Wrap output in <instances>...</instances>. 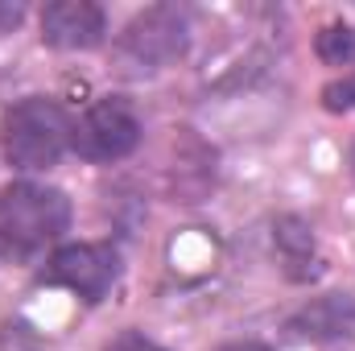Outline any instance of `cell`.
<instances>
[{
	"mask_svg": "<svg viewBox=\"0 0 355 351\" xmlns=\"http://www.w3.org/2000/svg\"><path fill=\"white\" fill-rule=\"evenodd\" d=\"M71 228V198L58 186L12 182L0 190V252L12 261H33L58 244Z\"/></svg>",
	"mask_w": 355,
	"mask_h": 351,
	"instance_id": "obj_1",
	"label": "cell"
},
{
	"mask_svg": "<svg viewBox=\"0 0 355 351\" xmlns=\"http://www.w3.org/2000/svg\"><path fill=\"white\" fill-rule=\"evenodd\" d=\"M71 112L50 99V95H29L17 99L4 116H0V149L4 162L21 174H37L62 162V153L71 149Z\"/></svg>",
	"mask_w": 355,
	"mask_h": 351,
	"instance_id": "obj_2",
	"label": "cell"
},
{
	"mask_svg": "<svg viewBox=\"0 0 355 351\" xmlns=\"http://www.w3.org/2000/svg\"><path fill=\"white\" fill-rule=\"evenodd\" d=\"M190 46V12L178 4H153L137 12L120 37H116V58L128 75H157L174 67Z\"/></svg>",
	"mask_w": 355,
	"mask_h": 351,
	"instance_id": "obj_3",
	"label": "cell"
},
{
	"mask_svg": "<svg viewBox=\"0 0 355 351\" xmlns=\"http://www.w3.org/2000/svg\"><path fill=\"white\" fill-rule=\"evenodd\" d=\"M141 116L137 108L124 99V95H103L95 99L87 112L75 120L71 128V149L95 162V166H107V162H124L137 145H141Z\"/></svg>",
	"mask_w": 355,
	"mask_h": 351,
	"instance_id": "obj_4",
	"label": "cell"
},
{
	"mask_svg": "<svg viewBox=\"0 0 355 351\" xmlns=\"http://www.w3.org/2000/svg\"><path fill=\"white\" fill-rule=\"evenodd\" d=\"M42 281L46 285H58V289H71L87 306H95L120 281V252L112 244H62L46 261Z\"/></svg>",
	"mask_w": 355,
	"mask_h": 351,
	"instance_id": "obj_5",
	"label": "cell"
},
{
	"mask_svg": "<svg viewBox=\"0 0 355 351\" xmlns=\"http://www.w3.org/2000/svg\"><path fill=\"white\" fill-rule=\"evenodd\" d=\"M42 42L54 50H95L107 37V17L91 0H54L37 17Z\"/></svg>",
	"mask_w": 355,
	"mask_h": 351,
	"instance_id": "obj_6",
	"label": "cell"
},
{
	"mask_svg": "<svg viewBox=\"0 0 355 351\" xmlns=\"http://www.w3.org/2000/svg\"><path fill=\"white\" fill-rule=\"evenodd\" d=\"M285 331L293 339H310V343H335L355 335V293H322L310 298L302 310H293L285 318Z\"/></svg>",
	"mask_w": 355,
	"mask_h": 351,
	"instance_id": "obj_7",
	"label": "cell"
},
{
	"mask_svg": "<svg viewBox=\"0 0 355 351\" xmlns=\"http://www.w3.org/2000/svg\"><path fill=\"white\" fill-rule=\"evenodd\" d=\"M272 248L289 281H310L318 273V248H314V228L302 215H281L272 223Z\"/></svg>",
	"mask_w": 355,
	"mask_h": 351,
	"instance_id": "obj_8",
	"label": "cell"
},
{
	"mask_svg": "<svg viewBox=\"0 0 355 351\" xmlns=\"http://www.w3.org/2000/svg\"><path fill=\"white\" fill-rule=\"evenodd\" d=\"M314 54L327 67H355V29L347 21H331L314 37Z\"/></svg>",
	"mask_w": 355,
	"mask_h": 351,
	"instance_id": "obj_9",
	"label": "cell"
},
{
	"mask_svg": "<svg viewBox=\"0 0 355 351\" xmlns=\"http://www.w3.org/2000/svg\"><path fill=\"white\" fill-rule=\"evenodd\" d=\"M322 108L335 112V116H339V112H343V116L355 112V71H347L343 79H335V83L322 87Z\"/></svg>",
	"mask_w": 355,
	"mask_h": 351,
	"instance_id": "obj_10",
	"label": "cell"
},
{
	"mask_svg": "<svg viewBox=\"0 0 355 351\" xmlns=\"http://www.w3.org/2000/svg\"><path fill=\"white\" fill-rule=\"evenodd\" d=\"M0 351H42V339L33 335L25 318H12L0 327Z\"/></svg>",
	"mask_w": 355,
	"mask_h": 351,
	"instance_id": "obj_11",
	"label": "cell"
},
{
	"mask_svg": "<svg viewBox=\"0 0 355 351\" xmlns=\"http://www.w3.org/2000/svg\"><path fill=\"white\" fill-rule=\"evenodd\" d=\"M103 351H166V348H162V343H153V339H149V335H141V331H120V335H116Z\"/></svg>",
	"mask_w": 355,
	"mask_h": 351,
	"instance_id": "obj_12",
	"label": "cell"
},
{
	"mask_svg": "<svg viewBox=\"0 0 355 351\" xmlns=\"http://www.w3.org/2000/svg\"><path fill=\"white\" fill-rule=\"evenodd\" d=\"M21 21H25V4L21 0H0V33L17 29Z\"/></svg>",
	"mask_w": 355,
	"mask_h": 351,
	"instance_id": "obj_13",
	"label": "cell"
},
{
	"mask_svg": "<svg viewBox=\"0 0 355 351\" xmlns=\"http://www.w3.org/2000/svg\"><path fill=\"white\" fill-rule=\"evenodd\" d=\"M219 351H272V348L257 343V339H240V343H227V348H219Z\"/></svg>",
	"mask_w": 355,
	"mask_h": 351,
	"instance_id": "obj_14",
	"label": "cell"
},
{
	"mask_svg": "<svg viewBox=\"0 0 355 351\" xmlns=\"http://www.w3.org/2000/svg\"><path fill=\"white\" fill-rule=\"evenodd\" d=\"M347 170H352V178H355V141H352V153H347Z\"/></svg>",
	"mask_w": 355,
	"mask_h": 351,
	"instance_id": "obj_15",
	"label": "cell"
}]
</instances>
